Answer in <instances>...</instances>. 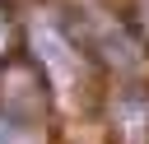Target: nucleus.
Returning <instances> with one entry per match:
<instances>
[{"label": "nucleus", "instance_id": "nucleus-1", "mask_svg": "<svg viewBox=\"0 0 149 144\" xmlns=\"http://www.w3.org/2000/svg\"><path fill=\"white\" fill-rule=\"evenodd\" d=\"M42 107H47L42 79L28 65H5L0 70V116H9L19 125H33V116L42 121Z\"/></svg>", "mask_w": 149, "mask_h": 144}]
</instances>
